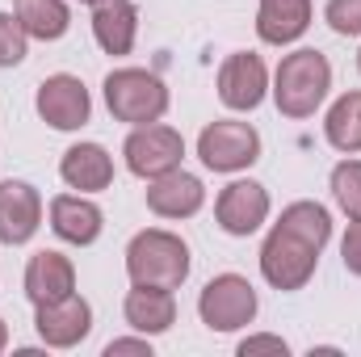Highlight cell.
I'll return each mask as SVG.
<instances>
[{"mask_svg":"<svg viewBox=\"0 0 361 357\" xmlns=\"http://www.w3.org/2000/svg\"><path fill=\"white\" fill-rule=\"evenodd\" d=\"M328 89H332V63H328V55L315 51V47H298V51H290L277 63L269 92L286 118H311L324 105Z\"/></svg>","mask_w":361,"mask_h":357,"instance_id":"1","label":"cell"},{"mask_svg":"<svg viewBox=\"0 0 361 357\" xmlns=\"http://www.w3.org/2000/svg\"><path fill=\"white\" fill-rule=\"evenodd\" d=\"M189 244L177 231L164 227H147L126 244V273L135 286H164V290H180L189 277Z\"/></svg>","mask_w":361,"mask_h":357,"instance_id":"2","label":"cell"},{"mask_svg":"<svg viewBox=\"0 0 361 357\" xmlns=\"http://www.w3.org/2000/svg\"><path fill=\"white\" fill-rule=\"evenodd\" d=\"M101 89L109 114L126 126H147L169 114V85L147 68H114Z\"/></svg>","mask_w":361,"mask_h":357,"instance_id":"3","label":"cell"},{"mask_svg":"<svg viewBox=\"0 0 361 357\" xmlns=\"http://www.w3.org/2000/svg\"><path fill=\"white\" fill-rule=\"evenodd\" d=\"M257 311H261V298L244 273H219L197 294V315L210 332H240L257 320Z\"/></svg>","mask_w":361,"mask_h":357,"instance_id":"4","label":"cell"},{"mask_svg":"<svg viewBox=\"0 0 361 357\" xmlns=\"http://www.w3.org/2000/svg\"><path fill=\"white\" fill-rule=\"evenodd\" d=\"M315 265H319V248H311L307 240H298L294 231L273 223L265 244H261V277L273 290H281V294L302 290L315 277Z\"/></svg>","mask_w":361,"mask_h":357,"instance_id":"5","label":"cell"},{"mask_svg":"<svg viewBox=\"0 0 361 357\" xmlns=\"http://www.w3.org/2000/svg\"><path fill=\"white\" fill-rule=\"evenodd\" d=\"M197 160L210 173H244L261 160V135L248 122L235 118H219L210 126H202L197 135Z\"/></svg>","mask_w":361,"mask_h":357,"instance_id":"6","label":"cell"},{"mask_svg":"<svg viewBox=\"0 0 361 357\" xmlns=\"http://www.w3.org/2000/svg\"><path fill=\"white\" fill-rule=\"evenodd\" d=\"M122 160L135 177L156 181L164 173L180 169L185 160V139H180L177 126L169 122H147V126H130L126 143H122Z\"/></svg>","mask_w":361,"mask_h":357,"instance_id":"7","label":"cell"},{"mask_svg":"<svg viewBox=\"0 0 361 357\" xmlns=\"http://www.w3.org/2000/svg\"><path fill=\"white\" fill-rule=\"evenodd\" d=\"M269 210H273L269 189L252 177L231 181V185L219 189V198H214V223H219L227 236H240V240L252 236V231H261L265 219H269Z\"/></svg>","mask_w":361,"mask_h":357,"instance_id":"8","label":"cell"},{"mask_svg":"<svg viewBox=\"0 0 361 357\" xmlns=\"http://www.w3.org/2000/svg\"><path fill=\"white\" fill-rule=\"evenodd\" d=\"M34 109L47 126L55 131H80L85 122L92 118V97L85 89L80 76L72 72H55L38 85V97H34Z\"/></svg>","mask_w":361,"mask_h":357,"instance_id":"9","label":"cell"},{"mask_svg":"<svg viewBox=\"0 0 361 357\" xmlns=\"http://www.w3.org/2000/svg\"><path fill=\"white\" fill-rule=\"evenodd\" d=\"M34 332L47 349H76L85 337L92 332V307L89 298H80L76 290L68 298L42 303L34 307Z\"/></svg>","mask_w":361,"mask_h":357,"instance_id":"10","label":"cell"},{"mask_svg":"<svg viewBox=\"0 0 361 357\" xmlns=\"http://www.w3.org/2000/svg\"><path fill=\"white\" fill-rule=\"evenodd\" d=\"M269 92V68L257 51H231L219 68V101L227 109H257Z\"/></svg>","mask_w":361,"mask_h":357,"instance_id":"11","label":"cell"},{"mask_svg":"<svg viewBox=\"0 0 361 357\" xmlns=\"http://www.w3.org/2000/svg\"><path fill=\"white\" fill-rule=\"evenodd\" d=\"M42 227V193L30 181H0V244H30Z\"/></svg>","mask_w":361,"mask_h":357,"instance_id":"12","label":"cell"},{"mask_svg":"<svg viewBox=\"0 0 361 357\" xmlns=\"http://www.w3.org/2000/svg\"><path fill=\"white\" fill-rule=\"evenodd\" d=\"M51 231L63 240V244H76V248H89L101 240V227H105V214L101 206L92 202L89 193H55L51 206Z\"/></svg>","mask_w":361,"mask_h":357,"instance_id":"13","label":"cell"},{"mask_svg":"<svg viewBox=\"0 0 361 357\" xmlns=\"http://www.w3.org/2000/svg\"><path fill=\"white\" fill-rule=\"evenodd\" d=\"M202 206H206V185L185 169H173L164 177L147 181V210L160 219H193Z\"/></svg>","mask_w":361,"mask_h":357,"instance_id":"14","label":"cell"},{"mask_svg":"<svg viewBox=\"0 0 361 357\" xmlns=\"http://www.w3.org/2000/svg\"><path fill=\"white\" fill-rule=\"evenodd\" d=\"M21 286H25V298H30L34 307L55 303V298H68V294L76 290V265H72L63 253L42 248V253H34V257L25 261Z\"/></svg>","mask_w":361,"mask_h":357,"instance_id":"15","label":"cell"},{"mask_svg":"<svg viewBox=\"0 0 361 357\" xmlns=\"http://www.w3.org/2000/svg\"><path fill=\"white\" fill-rule=\"evenodd\" d=\"M122 315L135 332L143 337H164L173 324H177V294L164 290V286H135L126 290V303H122Z\"/></svg>","mask_w":361,"mask_h":357,"instance_id":"16","label":"cell"},{"mask_svg":"<svg viewBox=\"0 0 361 357\" xmlns=\"http://www.w3.org/2000/svg\"><path fill=\"white\" fill-rule=\"evenodd\" d=\"M92 38L114 59L130 55L135 38H139V4L135 0H101V4H92Z\"/></svg>","mask_w":361,"mask_h":357,"instance_id":"17","label":"cell"},{"mask_svg":"<svg viewBox=\"0 0 361 357\" xmlns=\"http://www.w3.org/2000/svg\"><path fill=\"white\" fill-rule=\"evenodd\" d=\"M59 177L76 193H101L114 185V156L101 143H72L59 160Z\"/></svg>","mask_w":361,"mask_h":357,"instance_id":"18","label":"cell"},{"mask_svg":"<svg viewBox=\"0 0 361 357\" xmlns=\"http://www.w3.org/2000/svg\"><path fill=\"white\" fill-rule=\"evenodd\" d=\"M311 30V0H261L257 38L265 47H290Z\"/></svg>","mask_w":361,"mask_h":357,"instance_id":"19","label":"cell"},{"mask_svg":"<svg viewBox=\"0 0 361 357\" xmlns=\"http://www.w3.org/2000/svg\"><path fill=\"white\" fill-rule=\"evenodd\" d=\"M13 13L25 25V34L38 38V42H59L72 30L68 0H13Z\"/></svg>","mask_w":361,"mask_h":357,"instance_id":"20","label":"cell"},{"mask_svg":"<svg viewBox=\"0 0 361 357\" xmlns=\"http://www.w3.org/2000/svg\"><path fill=\"white\" fill-rule=\"evenodd\" d=\"M324 139L345 152V156H357L361 152V89L341 92L324 118Z\"/></svg>","mask_w":361,"mask_h":357,"instance_id":"21","label":"cell"},{"mask_svg":"<svg viewBox=\"0 0 361 357\" xmlns=\"http://www.w3.org/2000/svg\"><path fill=\"white\" fill-rule=\"evenodd\" d=\"M277 227H286V231H294L298 240H307L311 248H328V240H332V214H328V206H319V202H311V198H298V202H290L286 210H281V219H277Z\"/></svg>","mask_w":361,"mask_h":357,"instance_id":"22","label":"cell"},{"mask_svg":"<svg viewBox=\"0 0 361 357\" xmlns=\"http://www.w3.org/2000/svg\"><path fill=\"white\" fill-rule=\"evenodd\" d=\"M332 198H336V206L349 214V219H361V160H341L336 169H332Z\"/></svg>","mask_w":361,"mask_h":357,"instance_id":"23","label":"cell"},{"mask_svg":"<svg viewBox=\"0 0 361 357\" xmlns=\"http://www.w3.org/2000/svg\"><path fill=\"white\" fill-rule=\"evenodd\" d=\"M30 51V34L17 13H0V68H17Z\"/></svg>","mask_w":361,"mask_h":357,"instance_id":"24","label":"cell"},{"mask_svg":"<svg viewBox=\"0 0 361 357\" xmlns=\"http://www.w3.org/2000/svg\"><path fill=\"white\" fill-rule=\"evenodd\" d=\"M324 21L341 38H361V0H328L324 4Z\"/></svg>","mask_w":361,"mask_h":357,"instance_id":"25","label":"cell"},{"mask_svg":"<svg viewBox=\"0 0 361 357\" xmlns=\"http://www.w3.org/2000/svg\"><path fill=\"white\" fill-rule=\"evenodd\" d=\"M240 357H252V353H277V357H286L290 353V345L281 341V337H273V332H252V337H244L240 341V349H235Z\"/></svg>","mask_w":361,"mask_h":357,"instance_id":"26","label":"cell"},{"mask_svg":"<svg viewBox=\"0 0 361 357\" xmlns=\"http://www.w3.org/2000/svg\"><path fill=\"white\" fill-rule=\"evenodd\" d=\"M341 261L353 277H361V219H349V231L341 240Z\"/></svg>","mask_w":361,"mask_h":357,"instance_id":"27","label":"cell"},{"mask_svg":"<svg viewBox=\"0 0 361 357\" xmlns=\"http://www.w3.org/2000/svg\"><path fill=\"white\" fill-rule=\"evenodd\" d=\"M122 353H139V357H152V337H118L105 345V357H122Z\"/></svg>","mask_w":361,"mask_h":357,"instance_id":"28","label":"cell"},{"mask_svg":"<svg viewBox=\"0 0 361 357\" xmlns=\"http://www.w3.org/2000/svg\"><path fill=\"white\" fill-rule=\"evenodd\" d=\"M8 349V328H4V320H0V353Z\"/></svg>","mask_w":361,"mask_h":357,"instance_id":"29","label":"cell"},{"mask_svg":"<svg viewBox=\"0 0 361 357\" xmlns=\"http://www.w3.org/2000/svg\"><path fill=\"white\" fill-rule=\"evenodd\" d=\"M80 4H101V0H80Z\"/></svg>","mask_w":361,"mask_h":357,"instance_id":"30","label":"cell"},{"mask_svg":"<svg viewBox=\"0 0 361 357\" xmlns=\"http://www.w3.org/2000/svg\"><path fill=\"white\" fill-rule=\"evenodd\" d=\"M357 72H361V51H357Z\"/></svg>","mask_w":361,"mask_h":357,"instance_id":"31","label":"cell"}]
</instances>
